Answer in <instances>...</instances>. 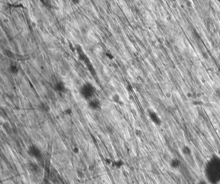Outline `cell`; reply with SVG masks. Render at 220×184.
Returning <instances> with one entry per match:
<instances>
[{"label": "cell", "instance_id": "obj_8", "mask_svg": "<svg viewBox=\"0 0 220 184\" xmlns=\"http://www.w3.org/2000/svg\"><path fill=\"white\" fill-rule=\"evenodd\" d=\"M56 89L59 91H63L64 89L63 85L62 84V83H59L56 86Z\"/></svg>", "mask_w": 220, "mask_h": 184}, {"label": "cell", "instance_id": "obj_11", "mask_svg": "<svg viewBox=\"0 0 220 184\" xmlns=\"http://www.w3.org/2000/svg\"><path fill=\"white\" fill-rule=\"evenodd\" d=\"M65 113L66 114V115H70L72 113V111L71 109H68L65 111Z\"/></svg>", "mask_w": 220, "mask_h": 184}, {"label": "cell", "instance_id": "obj_12", "mask_svg": "<svg viewBox=\"0 0 220 184\" xmlns=\"http://www.w3.org/2000/svg\"><path fill=\"white\" fill-rule=\"evenodd\" d=\"M197 184H207V183L205 181H204L203 180H201L199 181Z\"/></svg>", "mask_w": 220, "mask_h": 184}, {"label": "cell", "instance_id": "obj_7", "mask_svg": "<svg viewBox=\"0 0 220 184\" xmlns=\"http://www.w3.org/2000/svg\"><path fill=\"white\" fill-rule=\"evenodd\" d=\"M112 101L118 104H122V102L121 101L119 96L118 94H115L112 97Z\"/></svg>", "mask_w": 220, "mask_h": 184}, {"label": "cell", "instance_id": "obj_9", "mask_svg": "<svg viewBox=\"0 0 220 184\" xmlns=\"http://www.w3.org/2000/svg\"><path fill=\"white\" fill-rule=\"evenodd\" d=\"M215 93L218 98L220 99V87H217L215 90Z\"/></svg>", "mask_w": 220, "mask_h": 184}, {"label": "cell", "instance_id": "obj_10", "mask_svg": "<svg viewBox=\"0 0 220 184\" xmlns=\"http://www.w3.org/2000/svg\"><path fill=\"white\" fill-rule=\"evenodd\" d=\"M123 165V161H119L118 160L117 161L115 162V165L117 166V167H120Z\"/></svg>", "mask_w": 220, "mask_h": 184}, {"label": "cell", "instance_id": "obj_2", "mask_svg": "<svg viewBox=\"0 0 220 184\" xmlns=\"http://www.w3.org/2000/svg\"><path fill=\"white\" fill-rule=\"evenodd\" d=\"M81 94L85 98L89 99L92 95L93 91L90 86L85 85L81 89Z\"/></svg>", "mask_w": 220, "mask_h": 184}, {"label": "cell", "instance_id": "obj_4", "mask_svg": "<svg viewBox=\"0 0 220 184\" xmlns=\"http://www.w3.org/2000/svg\"><path fill=\"white\" fill-rule=\"evenodd\" d=\"M169 165L172 169H178L181 165V162L177 158L171 159L169 161Z\"/></svg>", "mask_w": 220, "mask_h": 184}, {"label": "cell", "instance_id": "obj_5", "mask_svg": "<svg viewBox=\"0 0 220 184\" xmlns=\"http://www.w3.org/2000/svg\"><path fill=\"white\" fill-rule=\"evenodd\" d=\"M182 152L184 155L186 156H189L191 154L192 151L190 147L187 146H184L181 149Z\"/></svg>", "mask_w": 220, "mask_h": 184}, {"label": "cell", "instance_id": "obj_6", "mask_svg": "<svg viewBox=\"0 0 220 184\" xmlns=\"http://www.w3.org/2000/svg\"><path fill=\"white\" fill-rule=\"evenodd\" d=\"M99 103L96 100H93L89 103V106L92 109H96L99 107Z\"/></svg>", "mask_w": 220, "mask_h": 184}, {"label": "cell", "instance_id": "obj_1", "mask_svg": "<svg viewBox=\"0 0 220 184\" xmlns=\"http://www.w3.org/2000/svg\"><path fill=\"white\" fill-rule=\"evenodd\" d=\"M205 175L211 184H217L220 181V160L210 163L206 167Z\"/></svg>", "mask_w": 220, "mask_h": 184}, {"label": "cell", "instance_id": "obj_3", "mask_svg": "<svg viewBox=\"0 0 220 184\" xmlns=\"http://www.w3.org/2000/svg\"><path fill=\"white\" fill-rule=\"evenodd\" d=\"M29 152L31 155L36 158H38L41 155V151L36 147L32 145L29 148Z\"/></svg>", "mask_w": 220, "mask_h": 184}]
</instances>
